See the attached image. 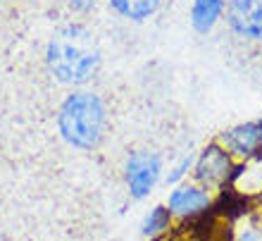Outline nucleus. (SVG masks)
<instances>
[{
	"instance_id": "f257e3e1",
	"label": "nucleus",
	"mask_w": 262,
	"mask_h": 241,
	"mask_svg": "<svg viewBox=\"0 0 262 241\" xmlns=\"http://www.w3.org/2000/svg\"><path fill=\"white\" fill-rule=\"evenodd\" d=\"M48 65L55 76L64 84L89 82L100 65L98 50L89 29L79 24L57 29L48 43Z\"/></svg>"
},
{
	"instance_id": "f03ea898",
	"label": "nucleus",
	"mask_w": 262,
	"mask_h": 241,
	"mask_svg": "<svg viewBox=\"0 0 262 241\" xmlns=\"http://www.w3.org/2000/svg\"><path fill=\"white\" fill-rule=\"evenodd\" d=\"M105 105L96 93L89 91H74L64 98L60 115H57V127L60 134L69 146L74 148H96L103 138L105 131Z\"/></svg>"
},
{
	"instance_id": "7ed1b4c3",
	"label": "nucleus",
	"mask_w": 262,
	"mask_h": 241,
	"mask_svg": "<svg viewBox=\"0 0 262 241\" xmlns=\"http://www.w3.org/2000/svg\"><path fill=\"white\" fill-rule=\"evenodd\" d=\"M234 165H231V153L222 144H210L203 148L193 163V177L203 189H214L231 179Z\"/></svg>"
},
{
	"instance_id": "20e7f679",
	"label": "nucleus",
	"mask_w": 262,
	"mask_h": 241,
	"mask_svg": "<svg viewBox=\"0 0 262 241\" xmlns=\"http://www.w3.org/2000/svg\"><path fill=\"white\" fill-rule=\"evenodd\" d=\"M162 174V160L155 153L136 151L126 160V184L134 198H145Z\"/></svg>"
},
{
	"instance_id": "39448f33",
	"label": "nucleus",
	"mask_w": 262,
	"mask_h": 241,
	"mask_svg": "<svg viewBox=\"0 0 262 241\" xmlns=\"http://www.w3.org/2000/svg\"><path fill=\"white\" fill-rule=\"evenodd\" d=\"M222 146L238 158H255L262 153V119L236 124L222 134Z\"/></svg>"
},
{
	"instance_id": "423d86ee",
	"label": "nucleus",
	"mask_w": 262,
	"mask_h": 241,
	"mask_svg": "<svg viewBox=\"0 0 262 241\" xmlns=\"http://www.w3.org/2000/svg\"><path fill=\"white\" fill-rule=\"evenodd\" d=\"M229 24L238 36L262 38V0H231Z\"/></svg>"
},
{
	"instance_id": "0eeeda50",
	"label": "nucleus",
	"mask_w": 262,
	"mask_h": 241,
	"mask_svg": "<svg viewBox=\"0 0 262 241\" xmlns=\"http://www.w3.org/2000/svg\"><path fill=\"white\" fill-rule=\"evenodd\" d=\"M210 206V193L200 184H179L169 193L167 198V208L172 215L186 217V215H198L200 210H205Z\"/></svg>"
},
{
	"instance_id": "6e6552de",
	"label": "nucleus",
	"mask_w": 262,
	"mask_h": 241,
	"mask_svg": "<svg viewBox=\"0 0 262 241\" xmlns=\"http://www.w3.org/2000/svg\"><path fill=\"white\" fill-rule=\"evenodd\" d=\"M222 5H224L222 0H195L193 12H191V19H193L195 31L207 34V31L214 27V22L220 19Z\"/></svg>"
},
{
	"instance_id": "1a4fd4ad",
	"label": "nucleus",
	"mask_w": 262,
	"mask_h": 241,
	"mask_svg": "<svg viewBox=\"0 0 262 241\" xmlns=\"http://www.w3.org/2000/svg\"><path fill=\"white\" fill-rule=\"evenodd\" d=\"M110 5L129 19H143L158 10L160 0H110Z\"/></svg>"
},
{
	"instance_id": "9d476101",
	"label": "nucleus",
	"mask_w": 262,
	"mask_h": 241,
	"mask_svg": "<svg viewBox=\"0 0 262 241\" xmlns=\"http://www.w3.org/2000/svg\"><path fill=\"white\" fill-rule=\"evenodd\" d=\"M169 222H172V213H169V208L167 206H155L150 213L145 215L143 225H141V232L145 236H155L160 232H165L169 227Z\"/></svg>"
},
{
	"instance_id": "9b49d317",
	"label": "nucleus",
	"mask_w": 262,
	"mask_h": 241,
	"mask_svg": "<svg viewBox=\"0 0 262 241\" xmlns=\"http://www.w3.org/2000/svg\"><path fill=\"white\" fill-rule=\"evenodd\" d=\"M193 163H195V160L191 158V155H188V158H184V160L179 163V165L174 167L172 172L167 174V182H169V184H177V182H181L188 172H191V170H193Z\"/></svg>"
},
{
	"instance_id": "f8f14e48",
	"label": "nucleus",
	"mask_w": 262,
	"mask_h": 241,
	"mask_svg": "<svg viewBox=\"0 0 262 241\" xmlns=\"http://www.w3.org/2000/svg\"><path fill=\"white\" fill-rule=\"evenodd\" d=\"M236 241H262V225H246L236 234Z\"/></svg>"
}]
</instances>
